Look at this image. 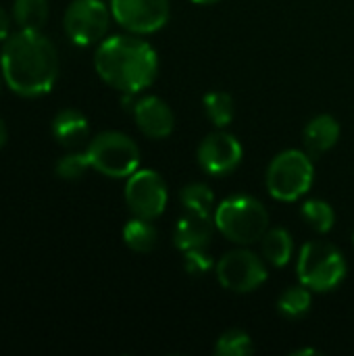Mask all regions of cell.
<instances>
[{
	"instance_id": "24",
	"label": "cell",
	"mask_w": 354,
	"mask_h": 356,
	"mask_svg": "<svg viewBox=\"0 0 354 356\" xmlns=\"http://www.w3.org/2000/svg\"><path fill=\"white\" fill-rule=\"evenodd\" d=\"M88 169H92L88 152H79V150H71L65 156H61L54 165V173L56 177L65 179V181H77L81 179Z\"/></svg>"
},
{
	"instance_id": "5",
	"label": "cell",
	"mask_w": 354,
	"mask_h": 356,
	"mask_svg": "<svg viewBox=\"0 0 354 356\" xmlns=\"http://www.w3.org/2000/svg\"><path fill=\"white\" fill-rule=\"evenodd\" d=\"M315 177V167L307 150L288 148L273 156L267 167V190L280 202H294L303 198Z\"/></svg>"
},
{
	"instance_id": "4",
	"label": "cell",
	"mask_w": 354,
	"mask_h": 356,
	"mask_svg": "<svg viewBox=\"0 0 354 356\" xmlns=\"http://www.w3.org/2000/svg\"><path fill=\"white\" fill-rule=\"evenodd\" d=\"M346 259L344 254L330 242L311 240L307 242L296 261V275L303 286L311 292H332L346 277Z\"/></svg>"
},
{
	"instance_id": "13",
	"label": "cell",
	"mask_w": 354,
	"mask_h": 356,
	"mask_svg": "<svg viewBox=\"0 0 354 356\" xmlns=\"http://www.w3.org/2000/svg\"><path fill=\"white\" fill-rule=\"evenodd\" d=\"M215 229L217 225L213 215L186 211V215L177 221L173 229V244L182 252L194 248H207L213 240Z\"/></svg>"
},
{
	"instance_id": "2",
	"label": "cell",
	"mask_w": 354,
	"mask_h": 356,
	"mask_svg": "<svg viewBox=\"0 0 354 356\" xmlns=\"http://www.w3.org/2000/svg\"><path fill=\"white\" fill-rule=\"evenodd\" d=\"M98 77L121 94H138L152 86L159 73L156 50L136 33L104 38L94 52Z\"/></svg>"
},
{
	"instance_id": "16",
	"label": "cell",
	"mask_w": 354,
	"mask_h": 356,
	"mask_svg": "<svg viewBox=\"0 0 354 356\" xmlns=\"http://www.w3.org/2000/svg\"><path fill=\"white\" fill-rule=\"evenodd\" d=\"M261 254L273 267H286L294 257V240L284 227H269L261 238Z\"/></svg>"
},
{
	"instance_id": "8",
	"label": "cell",
	"mask_w": 354,
	"mask_h": 356,
	"mask_svg": "<svg viewBox=\"0 0 354 356\" xmlns=\"http://www.w3.org/2000/svg\"><path fill=\"white\" fill-rule=\"evenodd\" d=\"M111 17V6L102 0H71L63 17V27L73 44L94 46L104 40Z\"/></svg>"
},
{
	"instance_id": "29",
	"label": "cell",
	"mask_w": 354,
	"mask_h": 356,
	"mask_svg": "<svg viewBox=\"0 0 354 356\" xmlns=\"http://www.w3.org/2000/svg\"><path fill=\"white\" fill-rule=\"evenodd\" d=\"M192 2H196V4H215L219 0H192Z\"/></svg>"
},
{
	"instance_id": "27",
	"label": "cell",
	"mask_w": 354,
	"mask_h": 356,
	"mask_svg": "<svg viewBox=\"0 0 354 356\" xmlns=\"http://www.w3.org/2000/svg\"><path fill=\"white\" fill-rule=\"evenodd\" d=\"M6 140H8V127H6L4 119L0 117V148L6 144Z\"/></svg>"
},
{
	"instance_id": "15",
	"label": "cell",
	"mask_w": 354,
	"mask_h": 356,
	"mask_svg": "<svg viewBox=\"0 0 354 356\" xmlns=\"http://www.w3.org/2000/svg\"><path fill=\"white\" fill-rule=\"evenodd\" d=\"M338 140H340V123L332 115L313 117L303 131L305 150L311 156H321L330 152L338 144Z\"/></svg>"
},
{
	"instance_id": "9",
	"label": "cell",
	"mask_w": 354,
	"mask_h": 356,
	"mask_svg": "<svg viewBox=\"0 0 354 356\" xmlns=\"http://www.w3.org/2000/svg\"><path fill=\"white\" fill-rule=\"evenodd\" d=\"M169 190L165 179L152 169H138L125 181V204L134 217L154 221L165 213Z\"/></svg>"
},
{
	"instance_id": "10",
	"label": "cell",
	"mask_w": 354,
	"mask_h": 356,
	"mask_svg": "<svg viewBox=\"0 0 354 356\" xmlns=\"http://www.w3.org/2000/svg\"><path fill=\"white\" fill-rule=\"evenodd\" d=\"M113 19L136 35L154 33L165 27L171 15L169 0H111Z\"/></svg>"
},
{
	"instance_id": "14",
	"label": "cell",
	"mask_w": 354,
	"mask_h": 356,
	"mask_svg": "<svg viewBox=\"0 0 354 356\" xmlns=\"http://www.w3.org/2000/svg\"><path fill=\"white\" fill-rule=\"evenodd\" d=\"M52 136L63 148L77 150L90 138V123L81 111L63 108L52 119Z\"/></svg>"
},
{
	"instance_id": "28",
	"label": "cell",
	"mask_w": 354,
	"mask_h": 356,
	"mask_svg": "<svg viewBox=\"0 0 354 356\" xmlns=\"http://www.w3.org/2000/svg\"><path fill=\"white\" fill-rule=\"evenodd\" d=\"M303 355H319V350H315V348H303V350H296V353H294V356Z\"/></svg>"
},
{
	"instance_id": "11",
	"label": "cell",
	"mask_w": 354,
	"mask_h": 356,
	"mask_svg": "<svg viewBox=\"0 0 354 356\" xmlns=\"http://www.w3.org/2000/svg\"><path fill=\"white\" fill-rule=\"evenodd\" d=\"M196 156H198V165L209 175L223 177L240 167L244 150L236 136H232L223 129H217L200 142Z\"/></svg>"
},
{
	"instance_id": "20",
	"label": "cell",
	"mask_w": 354,
	"mask_h": 356,
	"mask_svg": "<svg viewBox=\"0 0 354 356\" xmlns=\"http://www.w3.org/2000/svg\"><path fill=\"white\" fill-rule=\"evenodd\" d=\"M202 104H204V113H207L209 121H211L217 129H223V127H227V125L234 121L236 104H234L232 94L221 92V90H213V92H209V94L204 96Z\"/></svg>"
},
{
	"instance_id": "26",
	"label": "cell",
	"mask_w": 354,
	"mask_h": 356,
	"mask_svg": "<svg viewBox=\"0 0 354 356\" xmlns=\"http://www.w3.org/2000/svg\"><path fill=\"white\" fill-rule=\"evenodd\" d=\"M10 15L6 13L4 6H0V42H4L10 35Z\"/></svg>"
},
{
	"instance_id": "17",
	"label": "cell",
	"mask_w": 354,
	"mask_h": 356,
	"mask_svg": "<svg viewBox=\"0 0 354 356\" xmlns=\"http://www.w3.org/2000/svg\"><path fill=\"white\" fill-rule=\"evenodd\" d=\"M123 242L129 250L138 254H146L156 248L159 244V232L152 225L150 219H140L134 217L125 223L123 227Z\"/></svg>"
},
{
	"instance_id": "18",
	"label": "cell",
	"mask_w": 354,
	"mask_h": 356,
	"mask_svg": "<svg viewBox=\"0 0 354 356\" xmlns=\"http://www.w3.org/2000/svg\"><path fill=\"white\" fill-rule=\"evenodd\" d=\"M48 10V0H13V21L19 29H42Z\"/></svg>"
},
{
	"instance_id": "1",
	"label": "cell",
	"mask_w": 354,
	"mask_h": 356,
	"mask_svg": "<svg viewBox=\"0 0 354 356\" xmlns=\"http://www.w3.org/2000/svg\"><path fill=\"white\" fill-rule=\"evenodd\" d=\"M0 71L4 83L17 96H44L58 79L56 46L42 33V29H19L2 44Z\"/></svg>"
},
{
	"instance_id": "3",
	"label": "cell",
	"mask_w": 354,
	"mask_h": 356,
	"mask_svg": "<svg viewBox=\"0 0 354 356\" xmlns=\"http://www.w3.org/2000/svg\"><path fill=\"white\" fill-rule=\"evenodd\" d=\"M213 217L219 234L240 246L261 242L269 229V211L252 196H230L221 200Z\"/></svg>"
},
{
	"instance_id": "22",
	"label": "cell",
	"mask_w": 354,
	"mask_h": 356,
	"mask_svg": "<svg viewBox=\"0 0 354 356\" xmlns=\"http://www.w3.org/2000/svg\"><path fill=\"white\" fill-rule=\"evenodd\" d=\"M300 215L307 221V225L317 234H330L336 225V213L332 204L321 198L307 200L300 209Z\"/></svg>"
},
{
	"instance_id": "6",
	"label": "cell",
	"mask_w": 354,
	"mask_h": 356,
	"mask_svg": "<svg viewBox=\"0 0 354 356\" xmlns=\"http://www.w3.org/2000/svg\"><path fill=\"white\" fill-rule=\"evenodd\" d=\"M88 159L94 171L113 179H127L140 169V148L123 131H102L88 142Z\"/></svg>"
},
{
	"instance_id": "19",
	"label": "cell",
	"mask_w": 354,
	"mask_h": 356,
	"mask_svg": "<svg viewBox=\"0 0 354 356\" xmlns=\"http://www.w3.org/2000/svg\"><path fill=\"white\" fill-rule=\"evenodd\" d=\"M311 307H313L311 290H309L307 286H303V284H300V286L288 288V290L280 296V300H277V311H280V315L286 317V319H292V321L307 317L309 311H311Z\"/></svg>"
},
{
	"instance_id": "7",
	"label": "cell",
	"mask_w": 354,
	"mask_h": 356,
	"mask_svg": "<svg viewBox=\"0 0 354 356\" xmlns=\"http://www.w3.org/2000/svg\"><path fill=\"white\" fill-rule=\"evenodd\" d=\"M219 284L234 294H248L259 290L267 277V261L248 248H238L221 257L215 265Z\"/></svg>"
},
{
	"instance_id": "21",
	"label": "cell",
	"mask_w": 354,
	"mask_h": 356,
	"mask_svg": "<svg viewBox=\"0 0 354 356\" xmlns=\"http://www.w3.org/2000/svg\"><path fill=\"white\" fill-rule=\"evenodd\" d=\"M179 202L184 211L215 215V194L207 184L194 181L179 190Z\"/></svg>"
},
{
	"instance_id": "23",
	"label": "cell",
	"mask_w": 354,
	"mask_h": 356,
	"mask_svg": "<svg viewBox=\"0 0 354 356\" xmlns=\"http://www.w3.org/2000/svg\"><path fill=\"white\" fill-rule=\"evenodd\" d=\"M255 353L252 338L242 330H227L219 336L215 344V355L219 356H248Z\"/></svg>"
},
{
	"instance_id": "12",
	"label": "cell",
	"mask_w": 354,
	"mask_h": 356,
	"mask_svg": "<svg viewBox=\"0 0 354 356\" xmlns=\"http://www.w3.org/2000/svg\"><path fill=\"white\" fill-rule=\"evenodd\" d=\"M138 129L150 140H163L173 134L175 115L171 106L159 96H144L131 106Z\"/></svg>"
},
{
	"instance_id": "25",
	"label": "cell",
	"mask_w": 354,
	"mask_h": 356,
	"mask_svg": "<svg viewBox=\"0 0 354 356\" xmlns=\"http://www.w3.org/2000/svg\"><path fill=\"white\" fill-rule=\"evenodd\" d=\"M213 267H215V261H213V257L207 252V248H194V250H186V252H184V269H186L192 277H202V275H207Z\"/></svg>"
},
{
	"instance_id": "30",
	"label": "cell",
	"mask_w": 354,
	"mask_h": 356,
	"mask_svg": "<svg viewBox=\"0 0 354 356\" xmlns=\"http://www.w3.org/2000/svg\"><path fill=\"white\" fill-rule=\"evenodd\" d=\"M2 86H4V77H2V71H0V92H2Z\"/></svg>"
}]
</instances>
